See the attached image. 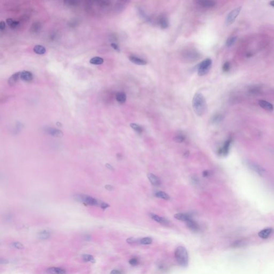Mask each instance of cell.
Listing matches in <instances>:
<instances>
[{
    "label": "cell",
    "instance_id": "2e32d148",
    "mask_svg": "<svg viewBox=\"0 0 274 274\" xmlns=\"http://www.w3.org/2000/svg\"><path fill=\"white\" fill-rule=\"evenodd\" d=\"M129 59L131 62L139 65H146L147 63V62L145 60H144V59L139 58L137 56H130L129 57Z\"/></svg>",
    "mask_w": 274,
    "mask_h": 274
},
{
    "label": "cell",
    "instance_id": "4fadbf2b",
    "mask_svg": "<svg viewBox=\"0 0 274 274\" xmlns=\"http://www.w3.org/2000/svg\"><path fill=\"white\" fill-rule=\"evenodd\" d=\"M199 5L204 8H212L216 4V3L213 1L210 0H199L196 1Z\"/></svg>",
    "mask_w": 274,
    "mask_h": 274
},
{
    "label": "cell",
    "instance_id": "7dc6e473",
    "mask_svg": "<svg viewBox=\"0 0 274 274\" xmlns=\"http://www.w3.org/2000/svg\"><path fill=\"white\" fill-rule=\"evenodd\" d=\"M202 175H203V177H208V176H209L210 175V173H209V171H204L203 172V173H202Z\"/></svg>",
    "mask_w": 274,
    "mask_h": 274
},
{
    "label": "cell",
    "instance_id": "b9f144b4",
    "mask_svg": "<svg viewBox=\"0 0 274 274\" xmlns=\"http://www.w3.org/2000/svg\"><path fill=\"white\" fill-rule=\"evenodd\" d=\"M157 268H158V269L159 270H161V271H165V264H163V263H161L160 262V264H159L157 265Z\"/></svg>",
    "mask_w": 274,
    "mask_h": 274
},
{
    "label": "cell",
    "instance_id": "ee69618b",
    "mask_svg": "<svg viewBox=\"0 0 274 274\" xmlns=\"http://www.w3.org/2000/svg\"><path fill=\"white\" fill-rule=\"evenodd\" d=\"M5 29V22H4V21H1V23H0V29H1V31H3V30H4Z\"/></svg>",
    "mask_w": 274,
    "mask_h": 274
},
{
    "label": "cell",
    "instance_id": "c3c4849f",
    "mask_svg": "<svg viewBox=\"0 0 274 274\" xmlns=\"http://www.w3.org/2000/svg\"><path fill=\"white\" fill-rule=\"evenodd\" d=\"M105 187H106V189L107 190H108V191H112V190L114 189L113 186H112V185H106Z\"/></svg>",
    "mask_w": 274,
    "mask_h": 274
},
{
    "label": "cell",
    "instance_id": "4dcf8cb0",
    "mask_svg": "<svg viewBox=\"0 0 274 274\" xmlns=\"http://www.w3.org/2000/svg\"><path fill=\"white\" fill-rule=\"evenodd\" d=\"M131 128H132L134 130L137 132V133H141L143 131V129L141 127V126L138 125L136 123H131Z\"/></svg>",
    "mask_w": 274,
    "mask_h": 274
},
{
    "label": "cell",
    "instance_id": "f6af8a7d",
    "mask_svg": "<svg viewBox=\"0 0 274 274\" xmlns=\"http://www.w3.org/2000/svg\"><path fill=\"white\" fill-rule=\"evenodd\" d=\"M100 206L103 209H106L108 207H109V205L108 203H105V202H101Z\"/></svg>",
    "mask_w": 274,
    "mask_h": 274
},
{
    "label": "cell",
    "instance_id": "9c48e42d",
    "mask_svg": "<svg viewBox=\"0 0 274 274\" xmlns=\"http://www.w3.org/2000/svg\"><path fill=\"white\" fill-rule=\"evenodd\" d=\"M232 142V139L229 138L224 143L223 146L221 147L218 150V153L221 155L226 156L229 153L230 147Z\"/></svg>",
    "mask_w": 274,
    "mask_h": 274
},
{
    "label": "cell",
    "instance_id": "ba28073f",
    "mask_svg": "<svg viewBox=\"0 0 274 274\" xmlns=\"http://www.w3.org/2000/svg\"><path fill=\"white\" fill-rule=\"evenodd\" d=\"M274 230L272 228H266L258 232V236L262 239H267L272 236Z\"/></svg>",
    "mask_w": 274,
    "mask_h": 274
},
{
    "label": "cell",
    "instance_id": "5bb4252c",
    "mask_svg": "<svg viewBox=\"0 0 274 274\" xmlns=\"http://www.w3.org/2000/svg\"><path fill=\"white\" fill-rule=\"evenodd\" d=\"M136 9H137V13L138 14L139 16L141 18L143 19L145 21H147V23H152L151 18L147 15L146 13L145 12V11L142 8L140 7H138L136 8Z\"/></svg>",
    "mask_w": 274,
    "mask_h": 274
},
{
    "label": "cell",
    "instance_id": "484cf974",
    "mask_svg": "<svg viewBox=\"0 0 274 274\" xmlns=\"http://www.w3.org/2000/svg\"><path fill=\"white\" fill-rule=\"evenodd\" d=\"M152 242H153V239L151 237H144V238H140L139 239V244L140 245H150L152 244Z\"/></svg>",
    "mask_w": 274,
    "mask_h": 274
},
{
    "label": "cell",
    "instance_id": "52a82bcc",
    "mask_svg": "<svg viewBox=\"0 0 274 274\" xmlns=\"http://www.w3.org/2000/svg\"><path fill=\"white\" fill-rule=\"evenodd\" d=\"M249 243V240L248 238H244L239 239L236 240L232 242L231 245V247L234 248H244L248 245Z\"/></svg>",
    "mask_w": 274,
    "mask_h": 274
},
{
    "label": "cell",
    "instance_id": "d6a6232c",
    "mask_svg": "<svg viewBox=\"0 0 274 274\" xmlns=\"http://www.w3.org/2000/svg\"><path fill=\"white\" fill-rule=\"evenodd\" d=\"M139 239L138 238H136L134 237H130L126 239V242L128 244L131 245H135V244H139Z\"/></svg>",
    "mask_w": 274,
    "mask_h": 274
},
{
    "label": "cell",
    "instance_id": "d6986e66",
    "mask_svg": "<svg viewBox=\"0 0 274 274\" xmlns=\"http://www.w3.org/2000/svg\"><path fill=\"white\" fill-rule=\"evenodd\" d=\"M158 22H159V24L161 27V28L162 29H167L169 25L168 18L165 16H161L159 19Z\"/></svg>",
    "mask_w": 274,
    "mask_h": 274
},
{
    "label": "cell",
    "instance_id": "f1b7e54d",
    "mask_svg": "<svg viewBox=\"0 0 274 274\" xmlns=\"http://www.w3.org/2000/svg\"><path fill=\"white\" fill-rule=\"evenodd\" d=\"M155 197H157V198H161L163 199L169 200L170 199V198L169 197V195L167 193H166L165 192L162 191L157 192L155 194Z\"/></svg>",
    "mask_w": 274,
    "mask_h": 274
},
{
    "label": "cell",
    "instance_id": "d4e9b609",
    "mask_svg": "<svg viewBox=\"0 0 274 274\" xmlns=\"http://www.w3.org/2000/svg\"><path fill=\"white\" fill-rule=\"evenodd\" d=\"M6 22H7V23L8 25L12 29L17 28V27L18 26L19 24V21L11 18L7 19L6 20Z\"/></svg>",
    "mask_w": 274,
    "mask_h": 274
},
{
    "label": "cell",
    "instance_id": "e0dca14e",
    "mask_svg": "<svg viewBox=\"0 0 274 274\" xmlns=\"http://www.w3.org/2000/svg\"><path fill=\"white\" fill-rule=\"evenodd\" d=\"M47 272L49 274H66L67 273L65 269L58 267H50L47 270Z\"/></svg>",
    "mask_w": 274,
    "mask_h": 274
},
{
    "label": "cell",
    "instance_id": "1f68e13d",
    "mask_svg": "<svg viewBox=\"0 0 274 274\" xmlns=\"http://www.w3.org/2000/svg\"><path fill=\"white\" fill-rule=\"evenodd\" d=\"M260 90H261V88L260 87H259L258 86H253L249 88L248 91L252 94H256L260 93Z\"/></svg>",
    "mask_w": 274,
    "mask_h": 274
},
{
    "label": "cell",
    "instance_id": "277c9868",
    "mask_svg": "<svg viewBox=\"0 0 274 274\" xmlns=\"http://www.w3.org/2000/svg\"><path fill=\"white\" fill-rule=\"evenodd\" d=\"M241 10H242V7H239L229 12L228 16H226V25H230L234 23L236 19L237 18V16L239 15V14Z\"/></svg>",
    "mask_w": 274,
    "mask_h": 274
},
{
    "label": "cell",
    "instance_id": "7bdbcfd3",
    "mask_svg": "<svg viewBox=\"0 0 274 274\" xmlns=\"http://www.w3.org/2000/svg\"><path fill=\"white\" fill-rule=\"evenodd\" d=\"M111 46L112 47V48L113 49H114L115 51H120V49L119 46L117 45L116 43H112L111 44Z\"/></svg>",
    "mask_w": 274,
    "mask_h": 274
},
{
    "label": "cell",
    "instance_id": "30bf717a",
    "mask_svg": "<svg viewBox=\"0 0 274 274\" xmlns=\"http://www.w3.org/2000/svg\"><path fill=\"white\" fill-rule=\"evenodd\" d=\"M186 226L192 231L196 232L200 230V226L197 222L194 221L192 218L186 222Z\"/></svg>",
    "mask_w": 274,
    "mask_h": 274
},
{
    "label": "cell",
    "instance_id": "d590c367",
    "mask_svg": "<svg viewBox=\"0 0 274 274\" xmlns=\"http://www.w3.org/2000/svg\"><path fill=\"white\" fill-rule=\"evenodd\" d=\"M184 140H185V137L184 136H182V135L176 136L173 138V140L177 143H181L184 141Z\"/></svg>",
    "mask_w": 274,
    "mask_h": 274
},
{
    "label": "cell",
    "instance_id": "8992f818",
    "mask_svg": "<svg viewBox=\"0 0 274 274\" xmlns=\"http://www.w3.org/2000/svg\"><path fill=\"white\" fill-rule=\"evenodd\" d=\"M184 57L186 61L190 62L195 61L199 57V53L194 50H187L185 51L183 54Z\"/></svg>",
    "mask_w": 274,
    "mask_h": 274
},
{
    "label": "cell",
    "instance_id": "f546056e",
    "mask_svg": "<svg viewBox=\"0 0 274 274\" xmlns=\"http://www.w3.org/2000/svg\"><path fill=\"white\" fill-rule=\"evenodd\" d=\"M237 37H235V36L229 37V38L227 39V40H226V47H231L232 46L234 45V43H236V40H237Z\"/></svg>",
    "mask_w": 274,
    "mask_h": 274
},
{
    "label": "cell",
    "instance_id": "ab89813d",
    "mask_svg": "<svg viewBox=\"0 0 274 274\" xmlns=\"http://www.w3.org/2000/svg\"><path fill=\"white\" fill-rule=\"evenodd\" d=\"M129 264L132 266H136L138 264V260L136 258H133L131 259L130 260H129Z\"/></svg>",
    "mask_w": 274,
    "mask_h": 274
},
{
    "label": "cell",
    "instance_id": "ffe728a7",
    "mask_svg": "<svg viewBox=\"0 0 274 274\" xmlns=\"http://www.w3.org/2000/svg\"><path fill=\"white\" fill-rule=\"evenodd\" d=\"M174 217L176 218V220H178L179 221H184V222H187L189 221V220L191 219V216L187 214H183V213H178L174 215Z\"/></svg>",
    "mask_w": 274,
    "mask_h": 274
},
{
    "label": "cell",
    "instance_id": "8d00e7d4",
    "mask_svg": "<svg viewBox=\"0 0 274 274\" xmlns=\"http://www.w3.org/2000/svg\"><path fill=\"white\" fill-rule=\"evenodd\" d=\"M222 119V116L221 115L216 114L213 116L212 122L214 123L220 122Z\"/></svg>",
    "mask_w": 274,
    "mask_h": 274
},
{
    "label": "cell",
    "instance_id": "ac0fdd59",
    "mask_svg": "<svg viewBox=\"0 0 274 274\" xmlns=\"http://www.w3.org/2000/svg\"><path fill=\"white\" fill-rule=\"evenodd\" d=\"M147 177L152 185L154 186H159L161 184V181L159 178L153 173H148L147 175Z\"/></svg>",
    "mask_w": 274,
    "mask_h": 274
},
{
    "label": "cell",
    "instance_id": "6da1fadb",
    "mask_svg": "<svg viewBox=\"0 0 274 274\" xmlns=\"http://www.w3.org/2000/svg\"><path fill=\"white\" fill-rule=\"evenodd\" d=\"M192 107L194 112L199 116L205 114L207 110V103L205 96L201 93L194 94L192 100Z\"/></svg>",
    "mask_w": 274,
    "mask_h": 274
},
{
    "label": "cell",
    "instance_id": "f35d334b",
    "mask_svg": "<svg viewBox=\"0 0 274 274\" xmlns=\"http://www.w3.org/2000/svg\"><path fill=\"white\" fill-rule=\"evenodd\" d=\"M11 246H12V248H15L17 249H23V248H24L23 245L19 242H13L12 244H11Z\"/></svg>",
    "mask_w": 274,
    "mask_h": 274
},
{
    "label": "cell",
    "instance_id": "3957f363",
    "mask_svg": "<svg viewBox=\"0 0 274 274\" xmlns=\"http://www.w3.org/2000/svg\"><path fill=\"white\" fill-rule=\"evenodd\" d=\"M212 65V60L210 59H207L201 62L198 65V75L199 76H205L209 71Z\"/></svg>",
    "mask_w": 274,
    "mask_h": 274
},
{
    "label": "cell",
    "instance_id": "60d3db41",
    "mask_svg": "<svg viewBox=\"0 0 274 274\" xmlns=\"http://www.w3.org/2000/svg\"><path fill=\"white\" fill-rule=\"evenodd\" d=\"M79 2H78V1H64V3L66 4V5L73 6V5H77Z\"/></svg>",
    "mask_w": 274,
    "mask_h": 274
},
{
    "label": "cell",
    "instance_id": "44dd1931",
    "mask_svg": "<svg viewBox=\"0 0 274 274\" xmlns=\"http://www.w3.org/2000/svg\"><path fill=\"white\" fill-rule=\"evenodd\" d=\"M47 132L51 136L56 137H61L63 135V133L61 131L54 128H48L47 129Z\"/></svg>",
    "mask_w": 274,
    "mask_h": 274
},
{
    "label": "cell",
    "instance_id": "bcb514c9",
    "mask_svg": "<svg viewBox=\"0 0 274 274\" xmlns=\"http://www.w3.org/2000/svg\"><path fill=\"white\" fill-rule=\"evenodd\" d=\"M110 274H123L121 272H120L119 270H112L111 273H110Z\"/></svg>",
    "mask_w": 274,
    "mask_h": 274
},
{
    "label": "cell",
    "instance_id": "5b68a950",
    "mask_svg": "<svg viewBox=\"0 0 274 274\" xmlns=\"http://www.w3.org/2000/svg\"><path fill=\"white\" fill-rule=\"evenodd\" d=\"M248 165L252 170L254 171L255 173H258L259 175L263 177L266 175L267 172L265 169L261 165H258V163L254 162H248Z\"/></svg>",
    "mask_w": 274,
    "mask_h": 274
},
{
    "label": "cell",
    "instance_id": "f5cc1de1",
    "mask_svg": "<svg viewBox=\"0 0 274 274\" xmlns=\"http://www.w3.org/2000/svg\"><path fill=\"white\" fill-rule=\"evenodd\" d=\"M252 56V54L251 53H248V55H247V56H248V57H251Z\"/></svg>",
    "mask_w": 274,
    "mask_h": 274
},
{
    "label": "cell",
    "instance_id": "816d5d0a",
    "mask_svg": "<svg viewBox=\"0 0 274 274\" xmlns=\"http://www.w3.org/2000/svg\"><path fill=\"white\" fill-rule=\"evenodd\" d=\"M269 4H270V5H271V6L274 7V1H270V3H269Z\"/></svg>",
    "mask_w": 274,
    "mask_h": 274
},
{
    "label": "cell",
    "instance_id": "836d02e7",
    "mask_svg": "<svg viewBox=\"0 0 274 274\" xmlns=\"http://www.w3.org/2000/svg\"><path fill=\"white\" fill-rule=\"evenodd\" d=\"M41 29V25L39 23H35L32 25L31 30L33 32H37Z\"/></svg>",
    "mask_w": 274,
    "mask_h": 274
},
{
    "label": "cell",
    "instance_id": "4316f807",
    "mask_svg": "<svg viewBox=\"0 0 274 274\" xmlns=\"http://www.w3.org/2000/svg\"><path fill=\"white\" fill-rule=\"evenodd\" d=\"M104 59L100 57H94L90 60V62L92 64L94 65H100L104 63Z\"/></svg>",
    "mask_w": 274,
    "mask_h": 274
},
{
    "label": "cell",
    "instance_id": "603a6c76",
    "mask_svg": "<svg viewBox=\"0 0 274 274\" xmlns=\"http://www.w3.org/2000/svg\"><path fill=\"white\" fill-rule=\"evenodd\" d=\"M116 99L120 104H124L126 100V95L124 92H118L116 94Z\"/></svg>",
    "mask_w": 274,
    "mask_h": 274
},
{
    "label": "cell",
    "instance_id": "9a60e30c",
    "mask_svg": "<svg viewBox=\"0 0 274 274\" xmlns=\"http://www.w3.org/2000/svg\"><path fill=\"white\" fill-rule=\"evenodd\" d=\"M21 72H16L13 75H12L9 78L8 80L9 85L10 86L15 85L16 83L18 82L19 78H21Z\"/></svg>",
    "mask_w": 274,
    "mask_h": 274
},
{
    "label": "cell",
    "instance_id": "7a4b0ae2",
    "mask_svg": "<svg viewBox=\"0 0 274 274\" xmlns=\"http://www.w3.org/2000/svg\"><path fill=\"white\" fill-rule=\"evenodd\" d=\"M175 258L177 262L180 266L186 267L189 262V253L186 248L184 246H179L175 250Z\"/></svg>",
    "mask_w": 274,
    "mask_h": 274
},
{
    "label": "cell",
    "instance_id": "7c38bea8",
    "mask_svg": "<svg viewBox=\"0 0 274 274\" xmlns=\"http://www.w3.org/2000/svg\"><path fill=\"white\" fill-rule=\"evenodd\" d=\"M258 104L262 108H263L264 110H266L267 111L271 112L274 110L273 105L266 100H259L258 101Z\"/></svg>",
    "mask_w": 274,
    "mask_h": 274
},
{
    "label": "cell",
    "instance_id": "74e56055",
    "mask_svg": "<svg viewBox=\"0 0 274 274\" xmlns=\"http://www.w3.org/2000/svg\"><path fill=\"white\" fill-rule=\"evenodd\" d=\"M230 69V63L229 62H226L224 63L223 67H222V70L224 72H227L229 71Z\"/></svg>",
    "mask_w": 274,
    "mask_h": 274
},
{
    "label": "cell",
    "instance_id": "cb8c5ba5",
    "mask_svg": "<svg viewBox=\"0 0 274 274\" xmlns=\"http://www.w3.org/2000/svg\"><path fill=\"white\" fill-rule=\"evenodd\" d=\"M33 51L35 53L39 55H43L45 53L46 50L45 47L41 45L35 46L33 48Z\"/></svg>",
    "mask_w": 274,
    "mask_h": 274
},
{
    "label": "cell",
    "instance_id": "7402d4cb",
    "mask_svg": "<svg viewBox=\"0 0 274 274\" xmlns=\"http://www.w3.org/2000/svg\"><path fill=\"white\" fill-rule=\"evenodd\" d=\"M21 78L25 82H30L33 79V76L31 72L28 71H24L21 72Z\"/></svg>",
    "mask_w": 274,
    "mask_h": 274
},
{
    "label": "cell",
    "instance_id": "83f0119b",
    "mask_svg": "<svg viewBox=\"0 0 274 274\" xmlns=\"http://www.w3.org/2000/svg\"><path fill=\"white\" fill-rule=\"evenodd\" d=\"M37 236L40 239H47L51 236V234L48 231H43L39 233Z\"/></svg>",
    "mask_w": 274,
    "mask_h": 274
},
{
    "label": "cell",
    "instance_id": "681fc988",
    "mask_svg": "<svg viewBox=\"0 0 274 274\" xmlns=\"http://www.w3.org/2000/svg\"><path fill=\"white\" fill-rule=\"evenodd\" d=\"M189 154H190V153H189V151H186V152H185L184 154V157H185V158L188 157L189 156Z\"/></svg>",
    "mask_w": 274,
    "mask_h": 274
},
{
    "label": "cell",
    "instance_id": "f907efd6",
    "mask_svg": "<svg viewBox=\"0 0 274 274\" xmlns=\"http://www.w3.org/2000/svg\"><path fill=\"white\" fill-rule=\"evenodd\" d=\"M106 167L107 168H108L109 169H110V170H113V168L112 167V165L109 164H106Z\"/></svg>",
    "mask_w": 274,
    "mask_h": 274
},
{
    "label": "cell",
    "instance_id": "8fae6325",
    "mask_svg": "<svg viewBox=\"0 0 274 274\" xmlns=\"http://www.w3.org/2000/svg\"><path fill=\"white\" fill-rule=\"evenodd\" d=\"M149 216L153 220H154L155 221L161 224L163 226H168L170 223L169 221H168L167 218L161 217L160 216L154 214H150Z\"/></svg>",
    "mask_w": 274,
    "mask_h": 274
},
{
    "label": "cell",
    "instance_id": "e575fe53",
    "mask_svg": "<svg viewBox=\"0 0 274 274\" xmlns=\"http://www.w3.org/2000/svg\"><path fill=\"white\" fill-rule=\"evenodd\" d=\"M82 258H83V260L85 262H94V259L93 256L90 255H88V254L84 255L82 256Z\"/></svg>",
    "mask_w": 274,
    "mask_h": 274
}]
</instances>
